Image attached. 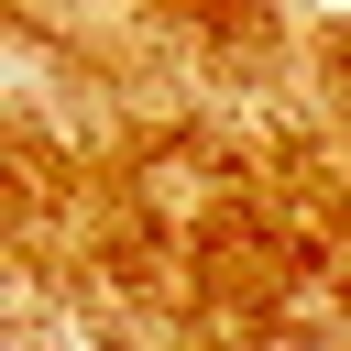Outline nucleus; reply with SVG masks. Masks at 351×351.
Returning <instances> with one entry per match:
<instances>
[{
  "mask_svg": "<svg viewBox=\"0 0 351 351\" xmlns=\"http://www.w3.org/2000/svg\"><path fill=\"white\" fill-rule=\"evenodd\" d=\"M340 11H351V0H340Z\"/></svg>",
  "mask_w": 351,
  "mask_h": 351,
  "instance_id": "1",
  "label": "nucleus"
}]
</instances>
